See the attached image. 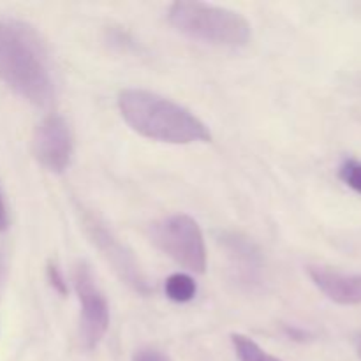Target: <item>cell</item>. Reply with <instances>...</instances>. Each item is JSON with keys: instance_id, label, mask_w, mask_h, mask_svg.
I'll return each mask as SVG.
<instances>
[{"instance_id": "cell-8", "label": "cell", "mask_w": 361, "mask_h": 361, "mask_svg": "<svg viewBox=\"0 0 361 361\" xmlns=\"http://www.w3.org/2000/svg\"><path fill=\"white\" fill-rule=\"evenodd\" d=\"M219 243L228 254V259L231 263L233 271L236 279L247 286L257 284L261 281V271H263V254L259 247L247 236L240 233L229 231L222 233Z\"/></svg>"}, {"instance_id": "cell-9", "label": "cell", "mask_w": 361, "mask_h": 361, "mask_svg": "<svg viewBox=\"0 0 361 361\" xmlns=\"http://www.w3.org/2000/svg\"><path fill=\"white\" fill-rule=\"evenodd\" d=\"M309 277L317 289L338 305H360L361 275L342 274L326 267H309Z\"/></svg>"}, {"instance_id": "cell-13", "label": "cell", "mask_w": 361, "mask_h": 361, "mask_svg": "<svg viewBox=\"0 0 361 361\" xmlns=\"http://www.w3.org/2000/svg\"><path fill=\"white\" fill-rule=\"evenodd\" d=\"M46 277H48V282L51 284V288L59 293L60 296H66L67 295V282L63 274L60 271L59 264L55 263H48V268H46Z\"/></svg>"}, {"instance_id": "cell-17", "label": "cell", "mask_w": 361, "mask_h": 361, "mask_svg": "<svg viewBox=\"0 0 361 361\" xmlns=\"http://www.w3.org/2000/svg\"><path fill=\"white\" fill-rule=\"evenodd\" d=\"M356 351H358V356L361 360V334L358 335V338H356Z\"/></svg>"}, {"instance_id": "cell-4", "label": "cell", "mask_w": 361, "mask_h": 361, "mask_svg": "<svg viewBox=\"0 0 361 361\" xmlns=\"http://www.w3.org/2000/svg\"><path fill=\"white\" fill-rule=\"evenodd\" d=\"M150 242L171 257L176 264L192 274L207 270V245L200 224L187 214H173L152 222L148 228Z\"/></svg>"}, {"instance_id": "cell-1", "label": "cell", "mask_w": 361, "mask_h": 361, "mask_svg": "<svg viewBox=\"0 0 361 361\" xmlns=\"http://www.w3.org/2000/svg\"><path fill=\"white\" fill-rule=\"evenodd\" d=\"M0 83L39 108L55 102L44 48L34 30L16 21L0 20Z\"/></svg>"}, {"instance_id": "cell-6", "label": "cell", "mask_w": 361, "mask_h": 361, "mask_svg": "<svg viewBox=\"0 0 361 361\" xmlns=\"http://www.w3.org/2000/svg\"><path fill=\"white\" fill-rule=\"evenodd\" d=\"M81 221H83V228L87 231L88 238L99 249L106 261L111 264L113 271L118 275L120 281L123 284L129 286L134 293L141 296H148L152 293L150 284H148L147 277L141 271L140 264L134 259L133 252L116 238L111 233V229L106 228L97 219V215L90 214V212L81 210Z\"/></svg>"}, {"instance_id": "cell-2", "label": "cell", "mask_w": 361, "mask_h": 361, "mask_svg": "<svg viewBox=\"0 0 361 361\" xmlns=\"http://www.w3.org/2000/svg\"><path fill=\"white\" fill-rule=\"evenodd\" d=\"M118 111L127 126L140 136L159 143H210L207 123L178 102L141 88H126L116 99Z\"/></svg>"}, {"instance_id": "cell-5", "label": "cell", "mask_w": 361, "mask_h": 361, "mask_svg": "<svg viewBox=\"0 0 361 361\" xmlns=\"http://www.w3.org/2000/svg\"><path fill=\"white\" fill-rule=\"evenodd\" d=\"M74 291L80 302V341L92 351L101 344L109 328V305L99 289L88 264H76L73 274Z\"/></svg>"}, {"instance_id": "cell-16", "label": "cell", "mask_w": 361, "mask_h": 361, "mask_svg": "<svg viewBox=\"0 0 361 361\" xmlns=\"http://www.w3.org/2000/svg\"><path fill=\"white\" fill-rule=\"evenodd\" d=\"M286 334H288L289 337L293 338V341L305 342V341H309V338H310L309 331L300 330V328H296V326H286Z\"/></svg>"}, {"instance_id": "cell-10", "label": "cell", "mask_w": 361, "mask_h": 361, "mask_svg": "<svg viewBox=\"0 0 361 361\" xmlns=\"http://www.w3.org/2000/svg\"><path fill=\"white\" fill-rule=\"evenodd\" d=\"M166 296L175 303H189L196 298L197 284L189 274H173L166 279Z\"/></svg>"}, {"instance_id": "cell-11", "label": "cell", "mask_w": 361, "mask_h": 361, "mask_svg": "<svg viewBox=\"0 0 361 361\" xmlns=\"http://www.w3.org/2000/svg\"><path fill=\"white\" fill-rule=\"evenodd\" d=\"M233 348H235L238 361H282L275 356L268 355L264 349H261L252 338L245 337V335L235 334L231 335Z\"/></svg>"}, {"instance_id": "cell-7", "label": "cell", "mask_w": 361, "mask_h": 361, "mask_svg": "<svg viewBox=\"0 0 361 361\" xmlns=\"http://www.w3.org/2000/svg\"><path fill=\"white\" fill-rule=\"evenodd\" d=\"M32 152L39 164L51 173H63L74 154V137L67 120L59 113L44 116L32 136Z\"/></svg>"}, {"instance_id": "cell-3", "label": "cell", "mask_w": 361, "mask_h": 361, "mask_svg": "<svg viewBox=\"0 0 361 361\" xmlns=\"http://www.w3.org/2000/svg\"><path fill=\"white\" fill-rule=\"evenodd\" d=\"M168 20L180 34L204 44L243 48L252 37V27L243 14L197 0L173 2Z\"/></svg>"}, {"instance_id": "cell-15", "label": "cell", "mask_w": 361, "mask_h": 361, "mask_svg": "<svg viewBox=\"0 0 361 361\" xmlns=\"http://www.w3.org/2000/svg\"><path fill=\"white\" fill-rule=\"evenodd\" d=\"M9 228V212H7L6 200H4L2 189H0V233L7 231Z\"/></svg>"}, {"instance_id": "cell-14", "label": "cell", "mask_w": 361, "mask_h": 361, "mask_svg": "<svg viewBox=\"0 0 361 361\" xmlns=\"http://www.w3.org/2000/svg\"><path fill=\"white\" fill-rule=\"evenodd\" d=\"M133 361H169L164 353L154 348H141L134 353Z\"/></svg>"}, {"instance_id": "cell-12", "label": "cell", "mask_w": 361, "mask_h": 361, "mask_svg": "<svg viewBox=\"0 0 361 361\" xmlns=\"http://www.w3.org/2000/svg\"><path fill=\"white\" fill-rule=\"evenodd\" d=\"M338 176L342 182L353 189L355 192L361 194V161L356 159H345L338 169Z\"/></svg>"}]
</instances>
